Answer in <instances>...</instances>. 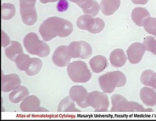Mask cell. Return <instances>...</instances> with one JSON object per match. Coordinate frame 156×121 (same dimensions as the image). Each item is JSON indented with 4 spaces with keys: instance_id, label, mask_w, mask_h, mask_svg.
<instances>
[{
    "instance_id": "7c38bea8",
    "label": "cell",
    "mask_w": 156,
    "mask_h": 121,
    "mask_svg": "<svg viewBox=\"0 0 156 121\" xmlns=\"http://www.w3.org/2000/svg\"><path fill=\"white\" fill-rule=\"evenodd\" d=\"M21 80L20 77L16 74H9L2 75V91L3 92H8L13 91L20 86Z\"/></svg>"
},
{
    "instance_id": "836d02e7",
    "label": "cell",
    "mask_w": 156,
    "mask_h": 121,
    "mask_svg": "<svg viewBox=\"0 0 156 121\" xmlns=\"http://www.w3.org/2000/svg\"><path fill=\"white\" fill-rule=\"evenodd\" d=\"M131 2L135 5H145L148 3L149 0H131Z\"/></svg>"
},
{
    "instance_id": "484cf974",
    "label": "cell",
    "mask_w": 156,
    "mask_h": 121,
    "mask_svg": "<svg viewBox=\"0 0 156 121\" xmlns=\"http://www.w3.org/2000/svg\"><path fill=\"white\" fill-rule=\"evenodd\" d=\"M146 51L156 55V39L152 36L146 37L143 42Z\"/></svg>"
},
{
    "instance_id": "603a6c76",
    "label": "cell",
    "mask_w": 156,
    "mask_h": 121,
    "mask_svg": "<svg viewBox=\"0 0 156 121\" xmlns=\"http://www.w3.org/2000/svg\"><path fill=\"white\" fill-rule=\"evenodd\" d=\"M16 8L11 3H3L2 6V18L5 20H9L15 16Z\"/></svg>"
},
{
    "instance_id": "83f0119b",
    "label": "cell",
    "mask_w": 156,
    "mask_h": 121,
    "mask_svg": "<svg viewBox=\"0 0 156 121\" xmlns=\"http://www.w3.org/2000/svg\"><path fill=\"white\" fill-rule=\"evenodd\" d=\"M71 2L76 3L78 6L84 9L90 8L93 5L94 0H68Z\"/></svg>"
},
{
    "instance_id": "cb8c5ba5",
    "label": "cell",
    "mask_w": 156,
    "mask_h": 121,
    "mask_svg": "<svg viewBox=\"0 0 156 121\" xmlns=\"http://www.w3.org/2000/svg\"><path fill=\"white\" fill-rule=\"evenodd\" d=\"M30 57L29 55H25L23 52L20 54V55L17 56V58L15 60V62L17 66V68L20 71H25L27 68L28 63L30 61Z\"/></svg>"
},
{
    "instance_id": "d6a6232c",
    "label": "cell",
    "mask_w": 156,
    "mask_h": 121,
    "mask_svg": "<svg viewBox=\"0 0 156 121\" xmlns=\"http://www.w3.org/2000/svg\"><path fill=\"white\" fill-rule=\"evenodd\" d=\"M149 86L156 90V73H154L151 76Z\"/></svg>"
},
{
    "instance_id": "9a60e30c",
    "label": "cell",
    "mask_w": 156,
    "mask_h": 121,
    "mask_svg": "<svg viewBox=\"0 0 156 121\" xmlns=\"http://www.w3.org/2000/svg\"><path fill=\"white\" fill-rule=\"evenodd\" d=\"M121 5V0H101L100 9L106 16L112 15L118 10Z\"/></svg>"
},
{
    "instance_id": "e575fe53",
    "label": "cell",
    "mask_w": 156,
    "mask_h": 121,
    "mask_svg": "<svg viewBox=\"0 0 156 121\" xmlns=\"http://www.w3.org/2000/svg\"><path fill=\"white\" fill-rule=\"evenodd\" d=\"M59 0H40V2L41 3H55L56 2H58Z\"/></svg>"
},
{
    "instance_id": "f1b7e54d",
    "label": "cell",
    "mask_w": 156,
    "mask_h": 121,
    "mask_svg": "<svg viewBox=\"0 0 156 121\" xmlns=\"http://www.w3.org/2000/svg\"><path fill=\"white\" fill-rule=\"evenodd\" d=\"M99 10H100V5H99V3L94 0V5L89 9H84L83 12L84 13V15H87L90 16L94 17L96 15H98Z\"/></svg>"
},
{
    "instance_id": "5bb4252c",
    "label": "cell",
    "mask_w": 156,
    "mask_h": 121,
    "mask_svg": "<svg viewBox=\"0 0 156 121\" xmlns=\"http://www.w3.org/2000/svg\"><path fill=\"white\" fill-rule=\"evenodd\" d=\"M140 98L147 106L153 107L156 105V92L152 88L145 86L140 91Z\"/></svg>"
},
{
    "instance_id": "e0dca14e",
    "label": "cell",
    "mask_w": 156,
    "mask_h": 121,
    "mask_svg": "<svg viewBox=\"0 0 156 121\" xmlns=\"http://www.w3.org/2000/svg\"><path fill=\"white\" fill-rule=\"evenodd\" d=\"M89 65L93 73H100L107 68L108 62L106 57L98 55L89 61Z\"/></svg>"
},
{
    "instance_id": "7a4b0ae2",
    "label": "cell",
    "mask_w": 156,
    "mask_h": 121,
    "mask_svg": "<svg viewBox=\"0 0 156 121\" xmlns=\"http://www.w3.org/2000/svg\"><path fill=\"white\" fill-rule=\"evenodd\" d=\"M127 81L124 74L119 71L108 72L99 78L100 87L105 93H112L116 87L124 86Z\"/></svg>"
},
{
    "instance_id": "1f68e13d",
    "label": "cell",
    "mask_w": 156,
    "mask_h": 121,
    "mask_svg": "<svg viewBox=\"0 0 156 121\" xmlns=\"http://www.w3.org/2000/svg\"><path fill=\"white\" fill-rule=\"evenodd\" d=\"M11 41L8 34L3 31H2V46L3 48H6L9 45Z\"/></svg>"
},
{
    "instance_id": "d6986e66",
    "label": "cell",
    "mask_w": 156,
    "mask_h": 121,
    "mask_svg": "<svg viewBox=\"0 0 156 121\" xmlns=\"http://www.w3.org/2000/svg\"><path fill=\"white\" fill-rule=\"evenodd\" d=\"M5 55L6 57L11 61H15L18 55L23 52L22 45L18 41H11L9 46L5 49Z\"/></svg>"
},
{
    "instance_id": "f546056e",
    "label": "cell",
    "mask_w": 156,
    "mask_h": 121,
    "mask_svg": "<svg viewBox=\"0 0 156 121\" xmlns=\"http://www.w3.org/2000/svg\"><path fill=\"white\" fill-rule=\"evenodd\" d=\"M154 72L151 69H147L142 72L140 76V82L146 86H149L151 76Z\"/></svg>"
},
{
    "instance_id": "8fae6325",
    "label": "cell",
    "mask_w": 156,
    "mask_h": 121,
    "mask_svg": "<svg viewBox=\"0 0 156 121\" xmlns=\"http://www.w3.org/2000/svg\"><path fill=\"white\" fill-rule=\"evenodd\" d=\"M41 102L37 96L31 95L26 98L20 104V109L23 112L48 111L47 109L41 107Z\"/></svg>"
},
{
    "instance_id": "44dd1931",
    "label": "cell",
    "mask_w": 156,
    "mask_h": 121,
    "mask_svg": "<svg viewBox=\"0 0 156 121\" xmlns=\"http://www.w3.org/2000/svg\"><path fill=\"white\" fill-rule=\"evenodd\" d=\"M42 61L36 58H31L25 72L29 76H34L37 74L42 69Z\"/></svg>"
},
{
    "instance_id": "6da1fadb",
    "label": "cell",
    "mask_w": 156,
    "mask_h": 121,
    "mask_svg": "<svg viewBox=\"0 0 156 121\" xmlns=\"http://www.w3.org/2000/svg\"><path fill=\"white\" fill-rule=\"evenodd\" d=\"M73 31V25L69 21L57 16L48 18L39 28V32L44 41H49L56 37H68Z\"/></svg>"
},
{
    "instance_id": "ba28073f",
    "label": "cell",
    "mask_w": 156,
    "mask_h": 121,
    "mask_svg": "<svg viewBox=\"0 0 156 121\" xmlns=\"http://www.w3.org/2000/svg\"><path fill=\"white\" fill-rule=\"evenodd\" d=\"M88 95L86 89L81 86H74L69 90V96L81 108L89 107L87 101Z\"/></svg>"
},
{
    "instance_id": "52a82bcc",
    "label": "cell",
    "mask_w": 156,
    "mask_h": 121,
    "mask_svg": "<svg viewBox=\"0 0 156 121\" xmlns=\"http://www.w3.org/2000/svg\"><path fill=\"white\" fill-rule=\"evenodd\" d=\"M87 101L97 112L107 111L109 105L108 96L105 92L94 91L89 93Z\"/></svg>"
},
{
    "instance_id": "2e32d148",
    "label": "cell",
    "mask_w": 156,
    "mask_h": 121,
    "mask_svg": "<svg viewBox=\"0 0 156 121\" xmlns=\"http://www.w3.org/2000/svg\"><path fill=\"white\" fill-rule=\"evenodd\" d=\"M149 17H151L149 12L144 8H136L133 10L131 13L133 21L139 27L144 26L145 21Z\"/></svg>"
},
{
    "instance_id": "d4e9b609",
    "label": "cell",
    "mask_w": 156,
    "mask_h": 121,
    "mask_svg": "<svg viewBox=\"0 0 156 121\" xmlns=\"http://www.w3.org/2000/svg\"><path fill=\"white\" fill-rule=\"evenodd\" d=\"M144 28L147 33L156 36V18L154 17L147 18L144 24Z\"/></svg>"
},
{
    "instance_id": "ffe728a7",
    "label": "cell",
    "mask_w": 156,
    "mask_h": 121,
    "mask_svg": "<svg viewBox=\"0 0 156 121\" xmlns=\"http://www.w3.org/2000/svg\"><path fill=\"white\" fill-rule=\"evenodd\" d=\"M95 23V18L87 15H82L77 18L76 26L81 30L89 31L92 29Z\"/></svg>"
},
{
    "instance_id": "ac0fdd59",
    "label": "cell",
    "mask_w": 156,
    "mask_h": 121,
    "mask_svg": "<svg viewBox=\"0 0 156 121\" xmlns=\"http://www.w3.org/2000/svg\"><path fill=\"white\" fill-rule=\"evenodd\" d=\"M30 94L28 89L23 86H20L12 91L9 96V101L14 104H18L23 101Z\"/></svg>"
},
{
    "instance_id": "3957f363",
    "label": "cell",
    "mask_w": 156,
    "mask_h": 121,
    "mask_svg": "<svg viewBox=\"0 0 156 121\" xmlns=\"http://www.w3.org/2000/svg\"><path fill=\"white\" fill-rule=\"evenodd\" d=\"M24 46L27 51L32 55L46 58L49 55L50 48L44 41L39 39L35 33H29L23 40Z\"/></svg>"
},
{
    "instance_id": "4316f807",
    "label": "cell",
    "mask_w": 156,
    "mask_h": 121,
    "mask_svg": "<svg viewBox=\"0 0 156 121\" xmlns=\"http://www.w3.org/2000/svg\"><path fill=\"white\" fill-rule=\"evenodd\" d=\"M105 23L103 20L100 18H95V23L92 28L89 32L92 34H98L101 33L103 30L105 29Z\"/></svg>"
},
{
    "instance_id": "7402d4cb",
    "label": "cell",
    "mask_w": 156,
    "mask_h": 121,
    "mask_svg": "<svg viewBox=\"0 0 156 121\" xmlns=\"http://www.w3.org/2000/svg\"><path fill=\"white\" fill-rule=\"evenodd\" d=\"M74 102L75 101L71 98L70 96L66 97L59 102L58 107V111L59 112H80V111L76 107Z\"/></svg>"
},
{
    "instance_id": "d590c367",
    "label": "cell",
    "mask_w": 156,
    "mask_h": 121,
    "mask_svg": "<svg viewBox=\"0 0 156 121\" xmlns=\"http://www.w3.org/2000/svg\"><path fill=\"white\" fill-rule=\"evenodd\" d=\"M37 0H20V3H36Z\"/></svg>"
},
{
    "instance_id": "277c9868",
    "label": "cell",
    "mask_w": 156,
    "mask_h": 121,
    "mask_svg": "<svg viewBox=\"0 0 156 121\" xmlns=\"http://www.w3.org/2000/svg\"><path fill=\"white\" fill-rule=\"evenodd\" d=\"M67 71L69 78L76 83H85L92 77L86 63L81 61H76L68 65Z\"/></svg>"
},
{
    "instance_id": "30bf717a",
    "label": "cell",
    "mask_w": 156,
    "mask_h": 121,
    "mask_svg": "<svg viewBox=\"0 0 156 121\" xmlns=\"http://www.w3.org/2000/svg\"><path fill=\"white\" fill-rule=\"evenodd\" d=\"M146 52L145 47L141 43H134L130 45L127 50V58L130 63L138 64L142 59Z\"/></svg>"
},
{
    "instance_id": "4fadbf2b",
    "label": "cell",
    "mask_w": 156,
    "mask_h": 121,
    "mask_svg": "<svg viewBox=\"0 0 156 121\" xmlns=\"http://www.w3.org/2000/svg\"><path fill=\"white\" fill-rule=\"evenodd\" d=\"M127 57L122 49L118 48L113 50L109 57V60L112 66L116 68H121L126 63Z\"/></svg>"
},
{
    "instance_id": "9c48e42d",
    "label": "cell",
    "mask_w": 156,
    "mask_h": 121,
    "mask_svg": "<svg viewBox=\"0 0 156 121\" xmlns=\"http://www.w3.org/2000/svg\"><path fill=\"white\" fill-rule=\"evenodd\" d=\"M68 46H60L58 47L53 55V61L58 67L68 66L71 60Z\"/></svg>"
},
{
    "instance_id": "8992f818",
    "label": "cell",
    "mask_w": 156,
    "mask_h": 121,
    "mask_svg": "<svg viewBox=\"0 0 156 121\" xmlns=\"http://www.w3.org/2000/svg\"><path fill=\"white\" fill-rule=\"evenodd\" d=\"M69 52L72 58H81L87 59L91 56L93 49L87 42L85 41H74L68 46Z\"/></svg>"
},
{
    "instance_id": "5b68a950",
    "label": "cell",
    "mask_w": 156,
    "mask_h": 121,
    "mask_svg": "<svg viewBox=\"0 0 156 121\" xmlns=\"http://www.w3.org/2000/svg\"><path fill=\"white\" fill-rule=\"evenodd\" d=\"M112 107L111 112H152L151 108L145 109L142 105L134 101H128L127 99L122 95L115 94L111 97Z\"/></svg>"
},
{
    "instance_id": "4dcf8cb0",
    "label": "cell",
    "mask_w": 156,
    "mask_h": 121,
    "mask_svg": "<svg viewBox=\"0 0 156 121\" xmlns=\"http://www.w3.org/2000/svg\"><path fill=\"white\" fill-rule=\"evenodd\" d=\"M69 3L68 0H59L56 8L59 12H64L68 10Z\"/></svg>"
}]
</instances>
